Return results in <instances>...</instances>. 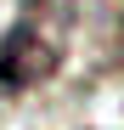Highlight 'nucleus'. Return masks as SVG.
<instances>
[{
  "label": "nucleus",
  "instance_id": "f257e3e1",
  "mask_svg": "<svg viewBox=\"0 0 124 130\" xmlns=\"http://www.w3.org/2000/svg\"><path fill=\"white\" fill-rule=\"evenodd\" d=\"M73 40V0H23L17 23L0 40V91L23 96L39 91L68 57Z\"/></svg>",
  "mask_w": 124,
  "mask_h": 130
}]
</instances>
